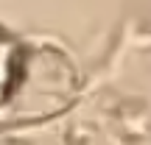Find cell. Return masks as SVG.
<instances>
[{"label": "cell", "mask_w": 151, "mask_h": 145, "mask_svg": "<svg viewBox=\"0 0 151 145\" xmlns=\"http://www.w3.org/2000/svg\"><path fill=\"white\" fill-rule=\"evenodd\" d=\"M20 56H22V50L9 36H0V106H6L11 98L17 70H20Z\"/></svg>", "instance_id": "cell-1"}]
</instances>
